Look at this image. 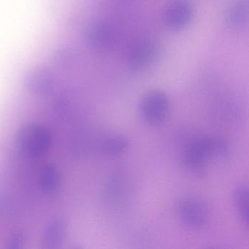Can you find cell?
<instances>
[{
	"mask_svg": "<svg viewBox=\"0 0 249 249\" xmlns=\"http://www.w3.org/2000/svg\"><path fill=\"white\" fill-rule=\"evenodd\" d=\"M129 141L120 134L106 135L100 142V149L107 157H119L127 150Z\"/></svg>",
	"mask_w": 249,
	"mask_h": 249,
	"instance_id": "52a82bcc",
	"label": "cell"
},
{
	"mask_svg": "<svg viewBox=\"0 0 249 249\" xmlns=\"http://www.w3.org/2000/svg\"><path fill=\"white\" fill-rule=\"evenodd\" d=\"M157 45L149 39L138 40L132 45L126 55L128 66L135 71H143L150 66L157 57Z\"/></svg>",
	"mask_w": 249,
	"mask_h": 249,
	"instance_id": "3957f363",
	"label": "cell"
},
{
	"mask_svg": "<svg viewBox=\"0 0 249 249\" xmlns=\"http://www.w3.org/2000/svg\"><path fill=\"white\" fill-rule=\"evenodd\" d=\"M248 15L249 0H236L229 10L227 23L231 28H240L247 21Z\"/></svg>",
	"mask_w": 249,
	"mask_h": 249,
	"instance_id": "ba28073f",
	"label": "cell"
},
{
	"mask_svg": "<svg viewBox=\"0 0 249 249\" xmlns=\"http://www.w3.org/2000/svg\"><path fill=\"white\" fill-rule=\"evenodd\" d=\"M234 202L239 215L245 225L249 224V190L245 186H239L234 190Z\"/></svg>",
	"mask_w": 249,
	"mask_h": 249,
	"instance_id": "9c48e42d",
	"label": "cell"
},
{
	"mask_svg": "<svg viewBox=\"0 0 249 249\" xmlns=\"http://www.w3.org/2000/svg\"><path fill=\"white\" fill-rule=\"evenodd\" d=\"M192 14V6L186 0H174L164 10V23L172 30H182L190 22Z\"/></svg>",
	"mask_w": 249,
	"mask_h": 249,
	"instance_id": "5b68a950",
	"label": "cell"
},
{
	"mask_svg": "<svg viewBox=\"0 0 249 249\" xmlns=\"http://www.w3.org/2000/svg\"><path fill=\"white\" fill-rule=\"evenodd\" d=\"M87 39L91 47L101 52H110L116 43L114 30L105 23H97L91 26L87 33Z\"/></svg>",
	"mask_w": 249,
	"mask_h": 249,
	"instance_id": "8992f818",
	"label": "cell"
},
{
	"mask_svg": "<svg viewBox=\"0 0 249 249\" xmlns=\"http://www.w3.org/2000/svg\"><path fill=\"white\" fill-rule=\"evenodd\" d=\"M170 108V102L165 93L152 91L144 96L140 105L142 119L152 126L161 125L165 121Z\"/></svg>",
	"mask_w": 249,
	"mask_h": 249,
	"instance_id": "7a4b0ae2",
	"label": "cell"
},
{
	"mask_svg": "<svg viewBox=\"0 0 249 249\" xmlns=\"http://www.w3.org/2000/svg\"><path fill=\"white\" fill-rule=\"evenodd\" d=\"M178 213L183 224L192 230L202 228L208 219L206 206L198 198L183 199L179 205Z\"/></svg>",
	"mask_w": 249,
	"mask_h": 249,
	"instance_id": "277c9868",
	"label": "cell"
},
{
	"mask_svg": "<svg viewBox=\"0 0 249 249\" xmlns=\"http://www.w3.org/2000/svg\"><path fill=\"white\" fill-rule=\"evenodd\" d=\"M227 151L226 142L222 139L205 137L189 143L184 150L183 162L192 173L203 176L207 172L208 161L215 154H225Z\"/></svg>",
	"mask_w": 249,
	"mask_h": 249,
	"instance_id": "6da1fadb",
	"label": "cell"
}]
</instances>
